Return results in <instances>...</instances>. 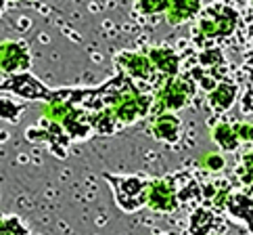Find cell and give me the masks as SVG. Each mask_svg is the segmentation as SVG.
<instances>
[{"label":"cell","instance_id":"cell-1","mask_svg":"<svg viewBox=\"0 0 253 235\" xmlns=\"http://www.w3.org/2000/svg\"><path fill=\"white\" fill-rule=\"evenodd\" d=\"M241 15L228 2H203L201 13L197 15L193 40L201 51L218 49V42L237 32Z\"/></svg>","mask_w":253,"mask_h":235},{"label":"cell","instance_id":"cell-2","mask_svg":"<svg viewBox=\"0 0 253 235\" xmlns=\"http://www.w3.org/2000/svg\"><path fill=\"white\" fill-rule=\"evenodd\" d=\"M195 82L191 78H169L164 84L159 86L157 97L153 99V107H151V116H161V114H174L184 110L191 101V97L195 95Z\"/></svg>","mask_w":253,"mask_h":235},{"label":"cell","instance_id":"cell-3","mask_svg":"<svg viewBox=\"0 0 253 235\" xmlns=\"http://www.w3.org/2000/svg\"><path fill=\"white\" fill-rule=\"evenodd\" d=\"M105 178L109 180L113 189L115 204L120 210L134 214L140 208L147 206V195H149V180L142 176H117V175H107Z\"/></svg>","mask_w":253,"mask_h":235},{"label":"cell","instance_id":"cell-4","mask_svg":"<svg viewBox=\"0 0 253 235\" xmlns=\"http://www.w3.org/2000/svg\"><path fill=\"white\" fill-rule=\"evenodd\" d=\"M2 90L4 93H11L15 97H21L28 101H50L55 90L46 88L38 78H34L30 71L25 74H17V76H8L4 82H2Z\"/></svg>","mask_w":253,"mask_h":235},{"label":"cell","instance_id":"cell-5","mask_svg":"<svg viewBox=\"0 0 253 235\" xmlns=\"http://www.w3.org/2000/svg\"><path fill=\"white\" fill-rule=\"evenodd\" d=\"M30 47L21 40H2L0 42V71L8 76L30 71Z\"/></svg>","mask_w":253,"mask_h":235},{"label":"cell","instance_id":"cell-6","mask_svg":"<svg viewBox=\"0 0 253 235\" xmlns=\"http://www.w3.org/2000/svg\"><path fill=\"white\" fill-rule=\"evenodd\" d=\"M117 69L124 76H128L130 80H140V82H153L159 74L153 67V63L149 61L147 53H132V51H124L115 57Z\"/></svg>","mask_w":253,"mask_h":235},{"label":"cell","instance_id":"cell-7","mask_svg":"<svg viewBox=\"0 0 253 235\" xmlns=\"http://www.w3.org/2000/svg\"><path fill=\"white\" fill-rule=\"evenodd\" d=\"M147 206L151 210L161 212V214H171L176 212L180 204L174 191L169 178H153L149 180V195H147Z\"/></svg>","mask_w":253,"mask_h":235},{"label":"cell","instance_id":"cell-8","mask_svg":"<svg viewBox=\"0 0 253 235\" xmlns=\"http://www.w3.org/2000/svg\"><path fill=\"white\" fill-rule=\"evenodd\" d=\"M151 132L157 141L168 143V145H176L180 137H182V120L174 114L155 116L151 124Z\"/></svg>","mask_w":253,"mask_h":235},{"label":"cell","instance_id":"cell-9","mask_svg":"<svg viewBox=\"0 0 253 235\" xmlns=\"http://www.w3.org/2000/svg\"><path fill=\"white\" fill-rule=\"evenodd\" d=\"M149 61L153 63V67L159 76H166V80L176 78L180 74V57L174 49L169 47H153L147 53Z\"/></svg>","mask_w":253,"mask_h":235},{"label":"cell","instance_id":"cell-10","mask_svg":"<svg viewBox=\"0 0 253 235\" xmlns=\"http://www.w3.org/2000/svg\"><path fill=\"white\" fill-rule=\"evenodd\" d=\"M239 97V84L232 80H222L211 93H207V105L215 116H222L224 112H228L234 99Z\"/></svg>","mask_w":253,"mask_h":235},{"label":"cell","instance_id":"cell-11","mask_svg":"<svg viewBox=\"0 0 253 235\" xmlns=\"http://www.w3.org/2000/svg\"><path fill=\"white\" fill-rule=\"evenodd\" d=\"M220 223L218 210L211 206H197L188 216V233L191 235H211L213 227Z\"/></svg>","mask_w":253,"mask_h":235},{"label":"cell","instance_id":"cell-12","mask_svg":"<svg viewBox=\"0 0 253 235\" xmlns=\"http://www.w3.org/2000/svg\"><path fill=\"white\" fill-rule=\"evenodd\" d=\"M203 8V2H169L168 11H166V17H168V23L169 25H182L184 21L188 19H195V17L201 13Z\"/></svg>","mask_w":253,"mask_h":235},{"label":"cell","instance_id":"cell-13","mask_svg":"<svg viewBox=\"0 0 253 235\" xmlns=\"http://www.w3.org/2000/svg\"><path fill=\"white\" fill-rule=\"evenodd\" d=\"M211 137H213V143H215V145H218L220 149H224V151H237V149L241 147L239 134L234 132L232 124H228V122L215 124V126H213V130H211Z\"/></svg>","mask_w":253,"mask_h":235},{"label":"cell","instance_id":"cell-14","mask_svg":"<svg viewBox=\"0 0 253 235\" xmlns=\"http://www.w3.org/2000/svg\"><path fill=\"white\" fill-rule=\"evenodd\" d=\"M28 110V103H19V101H15L13 95L8 97V95H2L0 97V120H4V122H11V124H17L21 120V114Z\"/></svg>","mask_w":253,"mask_h":235},{"label":"cell","instance_id":"cell-15","mask_svg":"<svg viewBox=\"0 0 253 235\" xmlns=\"http://www.w3.org/2000/svg\"><path fill=\"white\" fill-rule=\"evenodd\" d=\"M237 178L241 185L253 189V149L243 153L237 164Z\"/></svg>","mask_w":253,"mask_h":235},{"label":"cell","instance_id":"cell-16","mask_svg":"<svg viewBox=\"0 0 253 235\" xmlns=\"http://www.w3.org/2000/svg\"><path fill=\"white\" fill-rule=\"evenodd\" d=\"M0 235H30V229L19 216H0Z\"/></svg>","mask_w":253,"mask_h":235},{"label":"cell","instance_id":"cell-17","mask_svg":"<svg viewBox=\"0 0 253 235\" xmlns=\"http://www.w3.org/2000/svg\"><path fill=\"white\" fill-rule=\"evenodd\" d=\"M203 166H205V170H210V173H220L226 166V162L220 153H210V156L203 158Z\"/></svg>","mask_w":253,"mask_h":235},{"label":"cell","instance_id":"cell-18","mask_svg":"<svg viewBox=\"0 0 253 235\" xmlns=\"http://www.w3.org/2000/svg\"><path fill=\"white\" fill-rule=\"evenodd\" d=\"M232 128H234V132L239 134V139H241V143L245 141V143H253V124H249V122H237V124H232Z\"/></svg>","mask_w":253,"mask_h":235},{"label":"cell","instance_id":"cell-19","mask_svg":"<svg viewBox=\"0 0 253 235\" xmlns=\"http://www.w3.org/2000/svg\"><path fill=\"white\" fill-rule=\"evenodd\" d=\"M136 6H140L144 13H166L168 11V6H169V2H138Z\"/></svg>","mask_w":253,"mask_h":235},{"label":"cell","instance_id":"cell-20","mask_svg":"<svg viewBox=\"0 0 253 235\" xmlns=\"http://www.w3.org/2000/svg\"><path fill=\"white\" fill-rule=\"evenodd\" d=\"M249 57H253V38H251V44H249Z\"/></svg>","mask_w":253,"mask_h":235},{"label":"cell","instance_id":"cell-21","mask_svg":"<svg viewBox=\"0 0 253 235\" xmlns=\"http://www.w3.org/2000/svg\"><path fill=\"white\" fill-rule=\"evenodd\" d=\"M0 93H4V90H2V82H0Z\"/></svg>","mask_w":253,"mask_h":235},{"label":"cell","instance_id":"cell-22","mask_svg":"<svg viewBox=\"0 0 253 235\" xmlns=\"http://www.w3.org/2000/svg\"><path fill=\"white\" fill-rule=\"evenodd\" d=\"M211 235H220V233H211Z\"/></svg>","mask_w":253,"mask_h":235},{"label":"cell","instance_id":"cell-23","mask_svg":"<svg viewBox=\"0 0 253 235\" xmlns=\"http://www.w3.org/2000/svg\"><path fill=\"white\" fill-rule=\"evenodd\" d=\"M249 6H251V8H253V2H251V4H249Z\"/></svg>","mask_w":253,"mask_h":235}]
</instances>
